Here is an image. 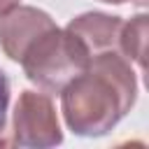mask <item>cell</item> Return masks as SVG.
Here are the masks:
<instances>
[{"label":"cell","instance_id":"1","mask_svg":"<svg viewBox=\"0 0 149 149\" xmlns=\"http://www.w3.org/2000/svg\"><path fill=\"white\" fill-rule=\"evenodd\" d=\"M58 95L68 130L79 137H102L135 107L137 74L119 51H105L93 56Z\"/></svg>","mask_w":149,"mask_h":149},{"label":"cell","instance_id":"2","mask_svg":"<svg viewBox=\"0 0 149 149\" xmlns=\"http://www.w3.org/2000/svg\"><path fill=\"white\" fill-rule=\"evenodd\" d=\"M91 56L84 44L65 28H51L42 33L21 56L19 65L30 84L54 95L61 93L68 81L86 70Z\"/></svg>","mask_w":149,"mask_h":149},{"label":"cell","instance_id":"3","mask_svg":"<svg viewBox=\"0 0 149 149\" xmlns=\"http://www.w3.org/2000/svg\"><path fill=\"white\" fill-rule=\"evenodd\" d=\"M63 142L56 105L49 93L26 88L12 112V144L28 149H49Z\"/></svg>","mask_w":149,"mask_h":149},{"label":"cell","instance_id":"4","mask_svg":"<svg viewBox=\"0 0 149 149\" xmlns=\"http://www.w3.org/2000/svg\"><path fill=\"white\" fill-rule=\"evenodd\" d=\"M56 28L51 14L33 5H16L0 16V49L2 54L19 63L26 49L47 30Z\"/></svg>","mask_w":149,"mask_h":149},{"label":"cell","instance_id":"5","mask_svg":"<svg viewBox=\"0 0 149 149\" xmlns=\"http://www.w3.org/2000/svg\"><path fill=\"white\" fill-rule=\"evenodd\" d=\"M123 19L105 12H84L68 21L65 30H70L88 51V56H98L105 51H116Z\"/></svg>","mask_w":149,"mask_h":149},{"label":"cell","instance_id":"6","mask_svg":"<svg viewBox=\"0 0 149 149\" xmlns=\"http://www.w3.org/2000/svg\"><path fill=\"white\" fill-rule=\"evenodd\" d=\"M147 35H149V16L144 12L130 16L121 26L119 47L116 51L137 70H144V54H147Z\"/></svg>","mask_w":149,"mask_h":149},{"label":"cell","instance_id":"7","mask_svg":"<svg viewBox=\"0 0 149 149\" xmlns=\"http://www.w3.org/2000/svg\"><path fill=\"white\" fill-rule=\"evenodd\" d=\"M9 95H12V86H9V77L7 72L0 68V142H2V133L7 126V109H9Z\"/></svg>","mask_w":149,"mask_h":149},{"label":"cell","instance_id":"8","mask_svg":"<svg viewBox=\"0 0 149 149\" xmlns=\"http://www.w3.org/2000/svg\"><path fill=\"white\" fill-rule=\"evenodd\" d=\"M98 2H105V5H123V2H135L137 7H144L147 0H98Z\"/></svg>","mask_w":149,"mask_h":149},{"label":"cell","instance_id":"9","mask_svg":"<svg viewBox=\"0 0 149 149\" xmlns=\"http://www.w3.org/2000/svg\"><path fill=\"white\" fill-rule=\"evenodd\" d=\"M21 0H0V16L5 14V12H9L12 7H16Z\"/></svg>","mask_w":149,"mask_h":149}]
</instances>
